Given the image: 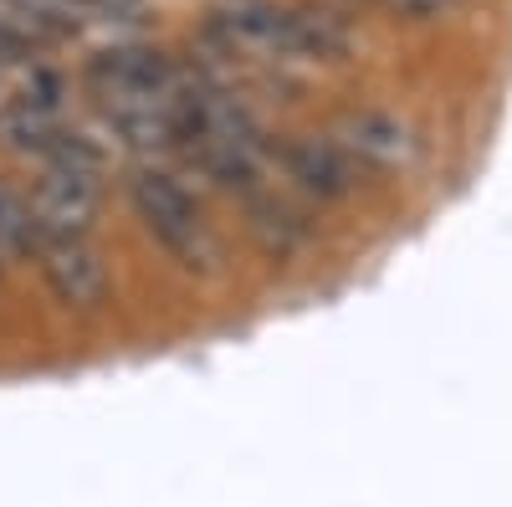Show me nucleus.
<instances>
[{"instance_id": "obj_5", "label": "nucleus", "mask_w": 512, "mask_h": 507, "mask_svg": "<svg viewBox=\"0 0 512 507\" xmlns=\"http://www.w3.org/2000/svg\"><path fill=\"white\" fill-rule=\"evenodd\" d=\"M11 149H26V154H47L57 139H62V113H57V82L41 77L36 88H26L11 108H6V123H0Z\"/></svg>"}, {"instance_id": "obj_9", "label": "nucleus", "mask_w": 512, "mask_h": 507, "mask_svg": "<svg viewBox=\"0 0 512 507\" xmlns=\"http://www.w3.org/2000/svg\"><path fill=\"white\" fill-rule=\"evenodd\" d=\"M384 6L405 21H436V16H451L461 0H384Z\"/></svg>"}, {"instance_id": "obj_8", "label": "nucleus", "mask_w": 512, "mask_h": 507, "mask_svg": "<svg viewBox=\"0 0 512 507\" xmlns=\"http://www.w3.org/2000/svg\"><path fill=\"white\" fill-rule=\"evenodd\" d=\"M36 246V226H31V210L21 195L0 190V267H6L11 257H21V251Z\"/></svg>"}, {"instance_id": "obj_4", "label": "nucleus", "mask_w": 512, "mask_h": 507, "mask_svg": "<svg viewBox=\"0 0 512 507\" xmlns=\"http://www.w3.org/2000/svg\"><path fill=\"white\" fill-rule=\"evenodd\" d=\"M36 251H41V272H47V287L57 292V303L98 308L108 298V267L98 262V251L88 246V236L36 241Z\"/></svg>"}, {"instance_id": "obj_7", "label": "nucleus", "mask_w": 512, "mask_h": 507, "mask_svg": "<svg viewBox=\"0 0 512 507\" xmlns=\"http://www.w3.org/2000/svg\"><path fill=\"white\" fill-rule=\"evenodd\" d=\"M344 154H359V159H369V164H405V159L415 154V139H410L405 123L390 118V113H359V118L349 123Z\"/></svg>"}, {"instance_id": "obj_3", "label": "nucleus", "mask_w": 512, "mask_h": 507, "mask_svg": "<svg viewBox=\"0 0 512 507\" xmlns=\"http://www.w3.org/2000/svg\"><path fill=\"white\" fill-rule=\"evenodd\" d=\"M128 195H134V210L149 226V236L164 251H175L185 267H205L210 257H216V241H210V231L200 221V205L175 175H164V169H139Z\"/></svg>"}, {"instance_id": "obj_6", "label": "nucleus", "mask_w": 512, "mask_h": 507, "mask_svg": "<svg viewBox=\"0 0 512 507\" xmlns=\"http://www.w3.org/2000/svg\"><path fill=\"white\" fill-rule=\"evenodd\" d=\"M287 175L303 185L308 195L333 200V195H344V190L354 185V164H349V154L338 149V144L308 139V144H292V149H287Z\"/></svg>"}, {"instance_id": "obj_10", "label": "nucleus", "mask_w": 512, "mask_h": 507, "mask_svg": "<svg viewBox=\"0 0 512 507\" xmlns=\"http://www.w3.org/2000/svg\"><path fill=\"white\" fill-rule=\"evenodd\" d=\"M21 47H26V41H21V31H16L6 16H0V72H6V67L21 57Z\"/></svg>"}, {"instance_id": "obj_2", "label": "nucleus", "mask_w": 512, "mask_h": 507, "mask_svg": "<svg viewBox=\"0 0 512 507\" xmlns=\"http://www.w3.org/2000/svg\"><path fill=\"white\" fill-rule=\"evenodd\" d=\"M41 185L26 200L36 241H62V236H88L98 200H103V159L93 144L82 139H57L47 154H41Z\"/></svg>"}, {"instance_id": "obj_1", "label": "nucleus", "mask_w": 512, "mask_h": 507, "mask_svg": "<svg viewBox=\"0 0 512 507\" xmlns=\"http://www.w3.org/2000/svg\"><path fill=\"white\" fill-rule=\"evenodd\" d=\"M93 98L103 103L108 123L123 144L134 149H164L180 139V108H185V82L159 52L123 47L93 62Z\"/></svg>"}]
</instances>
